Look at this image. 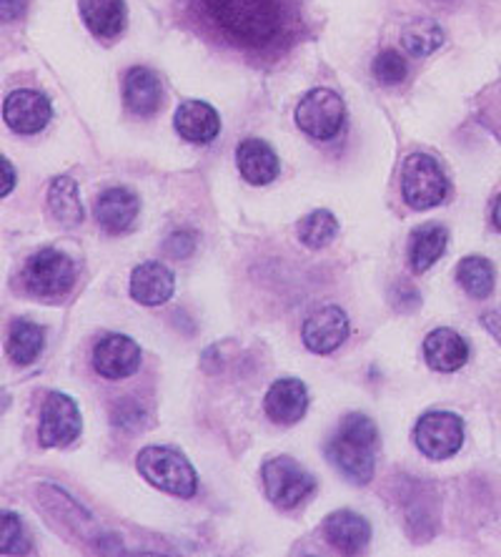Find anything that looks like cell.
<instances>
[{"mask_svg":"<svg viewBox=\"0 0 501 557\" xmlns=\"http://www.w3.org/2000/svg\"><path fill=\"white\" fill-rule=\"evenodd\" d=\"M193 8L213 36L249 53L289 46L296 26L291 0H193Z\"/></svg>","mask_w":501,"mask_h":557,"instance_id":"1","label":"cell"},{"mask_svg":"<svg viewBox=\"0 0 501 557\" xmlns=\"http://www.w3.org/2000/svg\"><path fill=\"white\" fill-rule=\"evenodd\" d=\"M376 428L366 414L354 412L341 422L339 432L328 442V460L354 485H368L374 478Z\"/></svg>","mask_w":501,"mask_h":557,"instance_id":"2","label":"cell"},{"mask_svg":"<svg viewBox=\"0 0 501 557\" xmlns=\"http://www.w3.org/2000/svg\"><path fill=\"white\" fill-rule=\"evenodd\" d=\"M136 467L141 478L151 482L155 490L180 499L193 497L196 487H199V478H196L191 462L174 447H143L136 457Z\"/></svg>","mask_w":501,"mask_h":557,"instance_id":"3","label":"cell"},{"mask_svg":"<svg viewBox=\"0 0 501 557\" xmlns=\"http://www.w3.org/2000/svg\"><path fill=\"white\" fill-rule=\"evenodd\" d=\"M76 261L61 249H40L23 267V282L38 297H63L76 284Z\"/></svg>","mask_w":501,"mask_h":557,"instance_id":"4","label":"cell"},{"mask_svg":"<svg viewBox=\"0 0 501 557\" xmlns=\"http://www.w3.org/2000/svg\"><path fill=\"white\" fill-rule=\"evenodd\" d=\"M447 176L437 161L426 153L409 156L401 171V194L404 201L416 211L439 207L447 199Z\"/></svg>","mask_w":501,"mask_h":557,"instance_id":"5","label":"cell"},{"mask_svg":"<svg viewBox=\"0 0 501 557\" xmlns=\"http://www.w3.org/2000/svg\"><path fill=\"white\" fill-rule=\"evenodd\" d=\"M343 119H347V106H343L339 94L328 91V88H314L303 96L299 109H296V126L316 141H328L339 134Z\"/></svg>","mask_w":501,"mask_h":557,"instance_id":"6","label":"cell"},{"mask_svg":"<svg viewBox=\"0 0 501 557\" xmlns=\"http://www.w3.org/2000/svg\"><path fill=\"white\" fill-rule=\"evenodd\" d=\"M264 487L271 505L291 510L314 493V478L291 457H274L264 465Z\"/></svg>","mask_w":501,"mask_h":557,"instance_id":"7","label":"cell"},{"mask_svg":"<svg viewBox=\"0 0 501 557\" xmlns=\"http://www.w3.org/2000/svg\"><path fill=\"white\" fill-rule=\"evenodd\" d=\"M414 442L429 460H449L464 445V422L451 412H426L416 422Z\"/></svg>","mask_w":501,"mask_h":557,"instance_id":"8","label":"cell"},{"mask_svg":"<svg viewBox=\"0 0 501 557\" xmlns=\"http://www.w3.org/2000/svg\"><path fill=\"white\" fill-rule=\"evenodd\" d=\"M84 428V420H80V412L76 403L68 395H61V392H51L46 397L43 409H40V428H38V440L43 447H65L71 442H76Z\"/></svg>","mask_w":501,"mask_h":557,"instance_id":"9","label":"cell"},{"mask_svg":"<svg viewBox=\"0 0 501 557\" xmlns=\"http://www.w3.org/2000/svg\"><path fill=\"white\" fill-rule=\"evenodd\" d=\"M349 337V317L343 309L326 305L318 307L306 322H303L301 339L314 355H331Z\"/></svg>","mask_w":501,"mask_h":557,"instance_id":"10","label":"cell"},{"mask_svg":"<svg viewBox=\"0 0 501 557\" xmlns=\"http://www.w3.org/2000/svg\"><path fill=\"white\" fill-rule=\"evenodd\" d=\"M51 101L43 94L21 88L5 98L3 119L15 134H38L51 124Z\"/></svg>","mask_w":501,"mask_h":557,"instance_id":"11","label":"cell"},{"mask_svg":"<svg viewBox=\"0 0 501 557\" xmlns=\"http://www.w3.org/2000/svg\"><path fill=\"white\" fill-rule=\"evenodd\" d=\"M141 364V349L123 334H111L96 344L93 367L105 380H126Z\"/></svg>","mask_w":501,"mask_h":557,"instance_id":"12","label":"cell"},{"mask_svg":"<svg viewBox=\"0 0 501 557\" xmlns=\"http://www.w3.org/2000/svg\"><path fill=\"white\" fill-rule=\"evenodd\" d=\"M174 272L161 261H143L130 274V297L143 307H159L174 297Z\"/></svg>","mask_w":501,"mask_h":557,"instance_id":"13","label":"cell"},{"mask_svg":"<svg viewBox=\"0 0 501 557\" xmlns=\"http://www.w3.org/2000/svg\"><path fill=\"white\" fill-rule=\"evenodd\" d=\"M266 414L276 424H296L309 409V392L299 380H278L264 399Z\"/></svg>","mask_w":501,"mask_h":557,"instance_id":"14","label":"cell"},{"mask_svg":"<svg viewBox=\"0 0 501 557\" xmlns=\"http://www.w3.org/2000/svg\"><path fill=\"white\" fill-rule=\"evenodd\" d=\"M424 359L437 372H459L469 362V344L454 330H434L424 339Z\"/></svg>","mask_w":501,"mask_h":557,"instance_id":"15","label":"cell"},{"mask_svg":"<svg viewBox=\"0 0 501 557\" xmlns=\"http://www.w3.org/2000/svg\"><path fill=\"white\" fill-rule=\"evenodd\" d=\"M138 209H141L138 196L128 188H105L96 201V219L109 234H123L134 226Z\"/></svg>","mask_w":501,"mask_h":557,"instance_id":"16","label":"cell"},{"mask_svg":"<svg viewBox=\"0 0 501 557\" xmlns=\"http://www.w3.org/2000/svg\"><path fill=\"white\" fill-rule=\"evenodd\" d=\"M326 540L343 555H356L364 550L372 540V525L351 510H339L328 515L324 522Z\"/></svg>","mask_w":501,"mask_h":557,"instance_id":"17","label":"cell"},{"mask_svg":"<svg viewBox=\"0 0 501 557\" xmlns=\"http://www.w3.org/2000/svg\"><path fill=\"white\" fill-rule=\"evenodd\" d=\"M174 126L186 141L211 144L221 131V119L213 106L203 101H186L184 106H178Z\"/></svg>","mask_w":501,"mask_h":557,"instance_id":"18","label":"cell"},{"mask_svg":"<svg viewBox=\"0 0 501 557\" xmlns=\"http://www.w3.org/2000/svg\"><path fill=\"white\" fill-rule=\"evenodd\" d=\"M163 98L161 81L153 71L148 69H130L123 81V101H126L128 111L136 116H153L159 111Z\"/></svg>","mask_w":501,"mask_h":557,"instance_id":"19","label":"cell"},{"mask_svg":"<svg viewBox=\"0 0 501 557\" xmlns=\"http://www.w3.org/2000/svg\"><path fill=\"white\" fill-rule=\"evenodd\" d=\"M236 161L241 176L253 186H266L278 176V156L266 141H259V138H249V141L238 146Z\"/></svg>","mask_w":501,"mask_h":557,"instance_id":"20","label":"cell"},{"mask_svg":"<svg viewBox=\"0 0 501 557\" xmlns=\"http://www.w3.org/2000/svg\"><path fill=\"white\" fill-rule=\"evenodd\" d=\"M80 15L90 33L111 40L126 26V3L123 0H80Z\"/></svg>","mask_w":501,"mask_h":557,"instance_id":"21","label":"cell"},{"mask_svg":"<svg viewBox=\"0 0 501 557\" xmlns=\"http://www.w3.org/2000/svg\"><path fill=\"white\" fill-rule=\"evenodd\" d=\"M449 242V232L439 224H424L418 226L409 242V264L416 274H424L426 269L437 264L443 257Z\"/></svg>","mask_w":501,"mask_h":557,"instance_id":"22","label":"cell"},{"mask_svg":"<svg viewBox=\"0 0 501 557\" xmlns=\"http://www.w3.org/2000/svg\"><path fill=\"white\" fill-rule=\"evenodd\" d=\"M43 344H46L43 326L21 319V322H15L11 326V334H8V357H11V362L18 367L33 364L40 351H43Z\"/></svg>","mask_w":501,"mask_h":557,"instance_id":"23","label":"cell"},{"mask_svg":"<svg viewBox=\"0 0 501 557\" xmlns=\"http://www.w3.org/2000/svg\"><path fill=\"white\" fill-rule=\"evenodd\" d=\"M48 207L51 214L61 221L63 226H78L84 221V207H80L78 186L68 176H59L48 188Z\"/></svg>","mask_w":501,"mask_h":557,"instance_id":"24","label":"cell"},{"mask_svg":"<svg viewBox=\"0 0 501 557\" xmlns=\"http://www.w3.org/2000/svg\"><path fill=\"white\" fill-rule=\"evenodd\" d=\"M456 282L474 299H487L494 292V267L484 257H466L459 261Z\"/></svg>","mask_w":501,"mask_h":557,"instance_id":"25","label":"cell"},{"mask_svg":"<svg viewBox=\"0 0 501 557\" xmlns=\"http://www.w3.org/2000/svg\"><path fill=\"white\" fill-rule=\"evenodd\" d=\"M336 232H339V221H336L331 211L326 209L311 211V214L303 216L299 224V239L303 247H311V249L326 247V244L336 236Z\"/></svg>","mask_w":501,"mask_h":557,"instance_id":"26","label":"cell"},{"mask_svg":"<svg viewBox=\"0 0 501 557\" xmlns=\"http://www.w3.org/2000/svg\"><path fill=\"white\" fill-rule=\"evenodd\" d=\"M401 44H404L409 53L424 59V55H431L443 44V30L429 18H418L412 26H406Z\"/></svg>","mask_w":501,"mask_h":557,"instance_id":"27","label":"cell"},{"mask_svg":"<svg viewBox=\"0 0 501 557\" xmlns=\"http://www.w3.org/2000/svg\"><path fill=\"white\" fill-rule=\"evenodd\" d=\"M374 76L381 86H399L409 76V65L397 51H381L374 61Z\"/></svg>","mask_w":501,"mask_h":557,"instance_id":"28","label":"cell"},{"mask_svg":"<svg viewBox=\"0 0 501 557\" xmlns=\"http://www.w3.org/2000/svg\"><path fill=\"white\" fill-rule=\"evenodd\" d=\"M0 547H3V555H23L30 553V543L23 537V525L18 515L3 512V530H0Z\"/></svg>","mask_w":501,"mask_h":557,"instance_id":"29","label":"cell"},{"mask_svg":"<svg viewBox=\"0 0 501 557\" xmlns=\"http://www.w3.org/2000/svg\"><path fill=\"white\" fill-rule=\"evenodd\" d=\"M487 96H489V101L481 106V113H484V119H487L489 128L501 138V84L491 88Z\"/></svg>","mask_w":501,"mask_h":557,"instance_id":"30","label":"cell"},{"mask_svg":"<svg viewBox=\"0 0 501 557\" xmlns=\"http://www.w3.org/2000/svg\"><path fill=\"white\" fill-rule=\"evenodd\" d=\"M166 249H168L171 257H178V259L188 257V253L193 251V239H191V234H186V232L174 234V236H171V239L166 242Z\"/></svg>","mask_w":501,"mask_h":557,"instance_id":"31","label":"cell"},{"mask_svg":"<svg viewBox=\"0 0 501 557\" xmlns=\"http://www.w3.org/2000/svg\"><path fill=\"white\" fill-rule=\"evenodd\" d=\"M30 0H0V11H3V23L23 18V13L28 11Z\"/></svg>","mask_w":501,"mask_h":557,"instance_id":"32","label":"cell"},{"mask_svg":"<svg viewBox=\"0 0 501 557\" xmlns=\"http://www.w3.org/2000/svg\"><path fill=\"white\" fill-rule=\"evenodd\" d=\"M481 324L487 326V332L501 344V307L491 309V311H484L481 314Z\"/></svg>","mask_w":501,"mask_h":557,"instance_id":"33","label":"cell"},{"mask_svg":"<svg viewBox=\"0 0 501 557\" xmlns=\"http://www.w3.org/2000/svg\"><path fill=\"white\" fill-rule=\"evenodd\" d=\"M13 186H15V171L11 166V161L3 159V188H0V194L8 196L13 191Z\"/></svg>","mask_w":501,"mask_h":557,"instance_id":"34","label":"cell"},{"mask_svg":"<svg viewBox=\"0 0 501 557\" xmlns=\"http://www.w3.org/2000/svg\"><path fill=\"white\" fill-rule=\"evenodd\" d=\"M494 226L501 232V194H499V199L494 201Z\"/></svg>","mask_w":501,"mask_h":557,"instance_id":"35","label":"cell"}]
</instances>
